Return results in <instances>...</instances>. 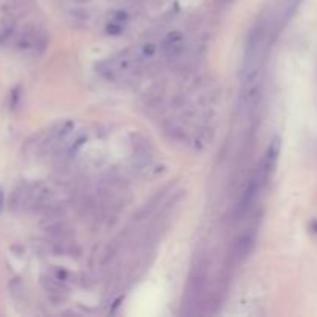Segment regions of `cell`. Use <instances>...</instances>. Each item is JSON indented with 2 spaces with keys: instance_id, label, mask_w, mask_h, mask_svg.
Wrapping results in <instances>:
<instances>
[{
  "instance_id": "6da1fadb",
  "label": "cell",
  "mask_w": 317,
  "mask_h": 317,
  "mask_svg": "<svg viewBox=\"0 0 317 317\" xmlns=\"http://www.w3.org/2000/svg\"><path fill=\"white\" fill-rule=\"evenodd\" d=\"M14 45L19 51L29 54V56H39L45 51L48 45V36L40 26H25L20 33L15 34Z\"/></svg>"
},
{
  "instance_id": "7a4b0ae2",
  "label": "cell",
  "mask_w": 317,
  "mask_h": 317,
  "mask_svg": "<svg viewBox=\"0 0 317 317\" xmlns=\"http://www.w3.org/2000/svg\"><path fill=\"white\" fill-rule=\"evenodd\" d=\"M139 65H141V62H139L135 50H132V51H124L122 54L115 56L112 59H108L107 62H104L101 71L108 79L118 81V79H124L127 76H130Z\"/></svg>"
},
{
  "instance_id": "3957f363",
  "label": "cell",
  "mask_w": 317,
  "mask_h": 317,
  "mask_svg": "<svg viewBox=\"0 0 317 317\" xmlns=\"http://www.w3.org/2000/svg\"><path fill=\"white\" fill-rule=\"evenodd\" d=\"M279 155H280V138L276 136L271 142H269V146L266 149V153H265V158L262 160L260 169L256 173L257 180L263 186L269 180V177L274 173V170L277 167V163H279Z\"/></svg>"
},
{
  "instance_id": "277c9868",
  "label": "cell",
  "mask_w": 317,
  "mask_h": 317,
  "mask_svg": "<svg viewBox=\"0 0 317 317\" xmlns=\"http://www.w3.org/2000/svg\"><path fill=\"white\" fill-rule=\"evenodd\" d=\"M256 242H257L256 229H248V231L242 232L232 245V259L235 262L246 260L251 256L254 248H256Z\"/></svg>"
},
{
  "instance_id": "5b68a950",
  "label": "cell",
  "mask_w": 317,
  "mask_h": 317,
  "mask_svg": "<svg viewBox=\"0 0 317 317\" xmlns=\"http://www.w3.org/2000/svg\"><path fill=\"white\" fill-rule=\"evenodd\" d=\"M161 51L166 57H178L184 51V37L178 31L170 33L161 43Z\"/></svg>"
},
{
  "instance_id": "8992f818",
  "label": "cell",
  "mask_w": 317,
  "mask_h": 317,
  "mask_svg": "<svg viewBox=\"0 0 317 317\" xmlns=\"http://www.w3.org/2000/svg\"><path fill=\"white\" fill-rule=\"evenodd\" d=\"M9 209L14 212L29 209V184H20L12 190L9 198Z\"/></svg>"
},
{
  "instance_id": "52a82bcc",
  "label": "cell",
  "mask_w": 317,
  "mask_h": 317,
  "mask_svg": "<svg viewBox=\"0 0 317 317\" xmlns=\"http://www.w3.org/2000/svg\"><path fill=\"white\" fill-rule=\"evenodd\" d=\"M15 37V33H14V26L12 25H3L0 26V45H5L8 43L11 39Z\"/></svg>"
},
{
  "instance_id": "ba28073f",
  "label": "cell",
  "mask_w": 317,
  "mask_h": 317,
  "mask_svg": "<svg viewBox=\"0 0 317 317\" xmlns=\"http://www.w3.org/2000/svg\"><path fill=\"white\" fill-rule=\"evenodd\" d=\"M5 208V192H3V189L0 187V212L3 211Z\"/></svg>"
}]
</instances>
